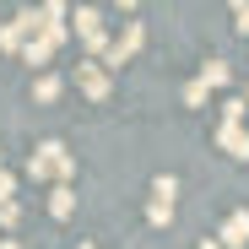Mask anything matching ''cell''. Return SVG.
<instances>
[{
	"label": "cell",
	"mask_w": 249,
	"mask_h": 249,
	"mask_svg": "<svg viewBox=\"0 0 249 249\" xmlns=\"http://www.w3.org/2000/svg\"><path fill=\"white\" fill-rule=\"evenodd\" d=\"M146 222H152V228H174V206H162V200H146Z\"/></svg>",
	"instance_id": "7c38bea8"
},
{
	"label": "cell",
	"mask_w": 249,
	"mask_h": 249,
	"mask_svg": "<svg viewBox=\"0 0 249 249\" xmlns=\"http://www.w3.org/2000/svg\"><path fill=\"white\" fill-rule=\"evenodd\" d=\"M217 146H222L228 157L249 162V130H244V124H238V130H233V124H217Z\"/></svg>",
	"instance_id": "8992f818"
},
{
	"label": "cell",
	"mask_w": 249,
	"mask_h": 249,
	"mask_svg": "<svg viewBox=\"0 0 249 249\" xmlns=\"http://www.w3.org/2000/svg\"><path fill=\"white\" fill-rule=\"evenodd\" d=\"M17 222H22V206H17V200H0V228H6V233H11Z\"/></svg>",
	"instance_id": "9a60e30c"
},
{
	"label": "cell",
	"mask_w": 249,
	"mask_h": 249,
	"mask_svg": "<svg viewBox=\"0 0 249 249\" xmlns=\"http://www.w3.org/2000/svg\"><path fill=\"white\" fill-rule=\"evenodd\" d=\"M244 114H249V103H244V98H228V103H222V124H233V130L244 124Z\"/></svg>",
	"instance_id": "4fadbf2b"
},
{
	"label": "cell",
	"mask_w": 249,
	"mask_h": 249,
	"mask_svg": "<svg viewBox=\"0 0 249 249\" xmlns=\"http://www.w3.org/2000/svg\"><path fill=\"white\" fill-rule=\"evenodd\" d=\"M49 217H54V222L76 217V184H54V190H49Z\"/></svg>",
	"instance_id": "52a82bcc"
},
{
	"label": "cell",
	"mask_w": 249,
	"mask_h": 249,
	"mask_svg": "<svg viewBox=\"0 0 249 249\" xmlns=\"http://www.w3.org/2000/svg\"><path fill=\"white\" fill-rule=\"evenodd\" d=\"M244 103H249V92H244Z\"/></svg>",
	"instance_id": "7402d4cb"
},
{
	"label": "cell",
	"mask_w": 249,
	"mask_h": 249,
	"mask_svg": "<svg viewBox=\"0 0 249 249\" xmlns=\"http://www.w3.org/2000/svg\"><path fill=\"white\" fill-rule=\"evenodd\" d=\"M200 249H222V244H217V238H200Z\"/></svg>",
	"instance_id": "d6986e66"
},
{
	"label": "cell",
	"mask_w": 249,
	"mask_h": 249,
	"mask_svg": "<svg viewBox=\"0 0 249 249\" xmlns=\"http://www.w3.org/2000/svg\"><path fill=\"white\" fill-rule=\"evenodd\" d=\"M38 27H44V22H38V11H17L6 27H0V54H22L27 38H38Z\"/></svg>",
	"instance_id": "7a4b0ae2"
},
{
	"label": "cell",
	"mask_w": 249,
	"mask_h": 249,
	"mask_svg": "<svg viewBox=\"0 0 249 249\" xmlns=\"http://www.w3.org/2000/svg\"><path fill=\"white\" fill-rule=\"evenodd\" d=\"M49 60H54V44H49L44 33H38V38H27V44H22V65H33V71H44Z\"/></svg>",
	"instance_id": "ba28073f"
},
{
	"label": "cell",
	"mask_w": 249,
	"mask_h": 249,
	"mask_svg": "<svg viewBox=\"0 0 249 249\" xmlns=\"http://www.w3.org/2000/svg\"><path fill=\"white\" fill-rule=\"evenodd\" d=\"M233 33H238V38H249V6H244V0L233 6Z\"/></svg>",
	"instance_id": "2e32d148"
},
{
	"label": "cell",
	"mask_w": 249,
	"mask_h": 249,
	"mask_svg": "<svg viewBox=\"0 0 249 249\" xmlns=\"http://www.w3.org/2000/svg\"><path fill=\"white\" fill-rule=\"evenodd\" d=\"M206 103H212V92L200 81H184V108H206Z\"/></svg>",
	"instance_id": "5bb4252c"
},
{
	"label": "cell",
	"mask_w": 249,
	"mask_h": 249,
	"mask_svg": "<svg viewBox=\"0 0 249 249\" xmlns=\"http://www.w3.org/2000/svg\"><path fill=\"white\" fill-rule=\"evenodd\" d=\"M152 200L174 206V200H179V179H174V174H157V179H152Z\"/></svg>",
	"instance_id": "8fae6325"
},
{
	"label": "cell",
	"mask_w": 249,
	"mask_h": 249,
	"mask_svg": "<svg viewBox=\"0 0 249 249\" xmlns=\"http://www.w3.org/2000/svg\"><path fill=\"white\" fill-rule=\"evenodd\" d=\"M76 87L87 92L92 103H103V98H108V87H114V81H108V71H103L98 60H81V65H76Z\"/></svg>",
	"instance_id": "277c9868"
},
{
	"label": "cell",
	"mask_w": 249,
	"mask_h": 249,
	"mask_svg": "<svg viewBox=\"0 0 249 249\" xmlns=\"http://www.w3.org/2000/svg\"><path fill=\"white\" fill-rule=\"evenodd\" d=\"M27 179H49V168H44V157H38V152L27 157Z\"/></svg>",
	"instance_id": "e0dca14e"
},
{
	"label": "cell",
	"mask_w": 249,
	"mask_h": 249,
	"mask_svg": "<svg viewBox=\"0 0 249 249\" xmlns=\"http://www.w3.org/2000/svg\"><path fill=\"white\" fill-rule=\"evenodd\" d=\"M195 81H200L206 92H217V87H228V81H233V65H228V60H206Z\"/></svg>",
	"instance_id": "9c48e42d"
},
{
	"label": "cell",
	"mask_w": 249,
	"mask_h": 249,
	"mask_svg": "<svg viewBox=\"0 0 249 249\" xmlns=\"http://www.w3.org/2000/svg\"><path fill=\"white\" fill-rule=\"evenodd\" d=\"M76 249H98V244H76Z\"/></svg>",
	"instance_id": "ffe728a7"
},
{
	"label": "cell",
	"mask_w": 249,
	"mask_h": 249,
	"mask_svg": "<svg viewBox=\"0 0 249 249\" xmlns=\"http://www.w3.org/2000/svg\"><path fill=\"white\" fill-rule=\"evenodd\" d=\"M0 249H22V238H0Z\"/></svg>",
	"instance_id": "ac0fdd59"
},
{
	"label": "cell",
	"mask_w": 249,
	"mask_h": 249,
	"mask_svg": "<svg viewBox=\"0 0 249 249\" xmlns=\"http://www.w3.org/2000/svg\"><path fill=\"white\" fill-rule=\"evenodd\" d=\"M38 157H44V168H49L60 184H71V179H76V157L65 152V141H38Z\"/></svg>",
	"instance_id": "3957f363"
},
{
	"label": "cell",
	"mask_w": 249,
	"mask_h": 249,
	"mask_svg": "<svg viewBox=\"0 0 249 249\" xmlns=\"http://www.w3.org/2000/svg\"><path fill=\"white\" fill-rule=\"evenodd\" d=\"M141 44H146V22H124L119 33H108V49H103V60H98V65L114 76L119 65H130V60L141 54Z\"/></svg>",
	"instance_id": "6da1fadb"
},
{
	"label": "cell",
	"mask_w": 249,
	"mask_h": 249,
	"mask_svg": "<svg viewBox=\"0 0 249 249\" xmlns=\"http://www.w3.org/2000/svg\"><path fill=\"white\" fill-rule=\"evenodd\" d=\"M60 92H65V81H60L54 71H38V76H33V103H54Z\"/></svg>",
	"instance_id": "30bf717a"
},
{
	"label": "cell",
	"mask_w": 249,
	"mask_h": 249,
	"mask_svg": "<svg viewBox=\"0 0 249 249\" xmlns=\"http://www.w3.org/2000/svg\"><path fill=\"white\" fill-rule=\"evenodd\" d=\"M0 174H6V162H0Z\"/></svg>",
	"instance_id": "44dd1931"
},
{
	"label": "cell",
	"mask_w": 249,
	"mask_h": 249,
	"mask_svg": "<svg viewBox=\"0 0 249 249\" xmlns=\"http://www.w3.org/2000/svg\"><path fill=\"white\" fill-rule=\"evenodd\" d=\"M217 244L222 249H249V212H228L222 228H217Z\"/></svg>",
	"instance_id": "5b68a950"
}]
</instances>
